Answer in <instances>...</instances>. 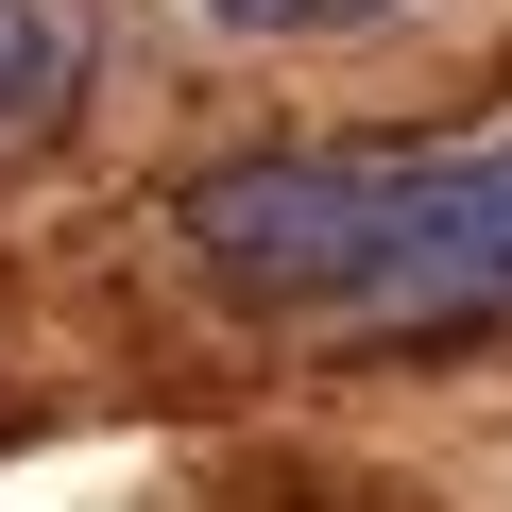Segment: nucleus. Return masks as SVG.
I'll use <instances>...</instances> for the list:
<instances>
[{
  "mask_svg": "<svg viewBox=\"0 0 512 512\" xmlns=\"http://www.w3.org/2000/svg\"><path fill=\"white\" fill-rule=\"evenodd\" d=\"M188 274L308 359H461L512 342V120L461 137H325L188 188Z\"/></svg>",
  "mask_w": 512,
  "mask_h": 512,
  "instance_id": "nucleus-1",
  "label": "nucleus"
},
{
  "mask_svg": "<svg viewBox=\"0 0 512 512\" xmlns=\"http://www.w3.org/2000/svg\"><path fill=\"white\" fill-rule=\"evenodd\" d=\"M69 86H86L69 18H52V0H0V154H18V137H52V120H69Z\"/></svg>",
  "mask_w": 512,
  "mask_h": 512,
  "instance_id": "nucleus-2",
  "label": "nucleus"
},
{
  "mask_svg": "<svg viewBox=\"0 0 512 512\" xmlns=\"http://www.w3.org/2000/svg\"><path fill=\"white\" fill-rule=\"evenodd\" d=\"M205 18H239V35H359L376 0H205Z\"/></svg>",
  "mask_w": 512,
  "mask_h": 512,
  "instance_id": "nucleus-3",
  "label": "nucleus"
}]
</instances>
